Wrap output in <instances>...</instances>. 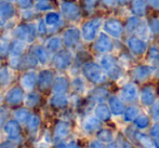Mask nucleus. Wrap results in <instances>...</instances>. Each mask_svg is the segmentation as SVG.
Instances as JSON below:
<instances>
[{"instance_id": "1", "label": "nucleus", "mask_w": 159, "mask_h": 148, "mask_svg": "<svg viewBox=\"0 0 159 148\" xmlns=\"http://www.w3.org/2000/svg\"><path fill=\"white\" fill-rule=\"evenodd\" d=\"M100 66L111 79L118 80L122 77V68L118 64V61L111 55H104L101 59Z\"/></svg>"}, {"instance_id": "2", "label": "nucleus", "mask_w": 159, "mask_h": 148, "mask_svg": "<svg viewBox=\"0 0 159 148\" xmlns=\"http://www.w3.org/2000/svg\"><path fill=\"white\" fill-rule=\"evenodd\" d=\"M84 74L91 82L95 84H102L107 81L105 71L96 63H87L84 67Z\"/></svg>"}, {"instance_id": "3", "label": "nucleus", "mask_w": 159, "mask_h": 148, "mask_svg": "<svg viewBox=\"0 0 159 148\" xmlns=\"http://www.w3.org/2000/svg\"><path fill=\"white\" fill-rule=\"evenodd\" d=\"M102 24L103 21L100 17H96V19H93L91 21L87 22L84 25V27H82V37H84V39L86 41H92V40H94L98 33V29L102 26Z\"/></svg>"}, {"instance_id": "4", "label": "nucleus", "mask_w": 159, "mask_h": 148, "mask_svg": "<svg viewBox=\"0 0 159 148\" xmlns=\"http://www.w3.org/2000/svg\"><path fill=\"white\" fill-rule=\"evenodd\" d=\"M104 30L105 34L109 37L120 39L125 31V26L121 23V21L117 19H109L104 23Z\"/></svg>"}, {"instance_id": "5", "label": "nucleus", "mask_w": 159, "mask_h": 148, "mask_svg": "<svg viewBox=\"0 0 159 148\" xmlns=\"http://www.w3.org/2000/svg\"><path fill=\"white\" fill-rule=\"evenodd\" d=\"M127 46L134 55H143L147 51V43L138 36H130L127 39Z\"/></svg>"}, {"instance_id": "6", "label": "nucleus", "mask_w": 159, "mask_h": 148, "mask_svg": "<svg viewBox=\"0 0 159 148\" xmlns=\"http://www.w3.org/2000/svg\"><path fill=\"white\" fill-rule=\"evenodd\" d=\"M114 48H115V44H114L113 40L111 39V37L105 33H101L94 43L95 51H98V53L105 54V53L111 52Z\"/></svg>"}, {"instance_id": "7", "label": "nucleus", "mask_w": 159, "mask_h": 148, "mask_svg": "<svg viewBox=\"0 0 159 148\" xmlns=\"http://www.w3.org/2000/svg\"><path fill=\"white\" fill-rule=\"evenodd\" d=\"M120 96H121V100L127 103L134 102L139 96L138 87L135 86V83H132V82L125 84L120 90Z\"/></svg>"}, {"instance_id": "8", "label": "nucleus", "mask_w": 159, "mask_h": 148, "mask_svg": "<svg viewBox=\"0 0 159 148\" xmlns=\"http://www.w3.org/2000/svg\"><path fill=\"white\" fill-rule=\"evenodd\" d=\"M153 75V68L147 65H139L132 70L133 79L138 82H144Z\"/></svg>"}, {"instance_id": "9", "label": "nucleus", "mask_w": 159, "mask_h": 148, "mask_svg": "<svg viewBox=\"0 0 159 148\" xmlns=\"http://www.w3.org/2000/svg\"><path fill=\"white\" fill-rule=\"evenodd\" d=\"M108 105H109V110L114 116H121L124 115L125 110H126V106L125 103L122 102L121 98L118 96L113 95L108 97Z\"/></svg>"}, {"instance_id": "10", "label": "nucleus", "mask_w": 159, "mask_h": 148, "mask_svg": "<svg viewBox=\"0 0 159 148\" xmlns=\"http://www.w3.org/2000/svg\"><path fill=\"white\" fill-rule=\"evenodd\" d=\"M141 103L144 106H152L156 101V91L153 86H145L141 91Z\"/></svg>"}, {"instance_id": "11", "label": "nucleus", "mask_w": 159, "mask_h": 148, "mask_svg": "<svg viewBox=\"0 0 159 148\" xmlns=\"http://www.w3.org/2000/svg\"><path fill=\"white\" fill-rule=\"evenodd\" d=\"M147 0H133V3L131 7V12L133 15L139 17H142L145 15L147 10Z\"/></svg>"}, {"instance_id": "12", "label": "nucleus", "mask_w": 159, "mask_h": 148, "mask_svg": "<svg viewBox=\"0 0 159 148\" xmlns=\"http://www.w3.org/2000/svg\"><path fill=\"white\" fill-rule=\"evenodd\" d=\"M95 117L98 119L100 121H107L111 119V113L109 110V107L106 104H98L95 107Z\"/></svg>"}, {"instance_id": "13", "label": "nucleus", "mask_w": 159, "mask_h": 148, "mask_svg": "<svg viewBox=\"0 0 159 148\" xmlns=\"http://www.w3.org/2000/svg\"><path fill=\"white\" fill-rule=\"evenodd\" d=\"M134 134V140L139 143L143 148H153L154 147V142L152 141V138L149 136H147L146 134L141 133V132H135Z\"/></svg>"}, {"instance_id": "14", "label": "nucleus", "mask_w": 159, "mask_h": 148, "mask_svg": "<svg viewBox=\"0 0 159 148\" xmlns=\"http://www.w3.org/2000/svg\"><path fill=\"white\" fill-rule=\"evenodd\" d=\"M142 23L141 21V17L135 16V15H132L129 19L127 20L126 26H125V30L128 31L129 34L135 33V30L138 29V27L140 26V24Z\"/></svg>"}, {"instance_id": "15", "label": "nucleus", "mask_w": 159, "mask_h": 148, "mask_svg": "<svg viewBox=\"0 0 159 148\" xmlns=\"http://www.w3.org/2000/svg\"><path fill=\"white\" fill-rule=\"evenodd\" d=\"M114 132L109 129H102L98 132V142L104 143V144H108V143L114 141Z\"/></svg>"}, {"instance_id": "16", "label": "nucleus", "mask_w": 159, "mask_h": 148, "mask_svg": "<svg viewBox=\"0 0 159 148\" xmlns=\"http://www.w3.org/2000/svg\"><path fill=\"white\" fill-rule=\"evenodd\" d=\"M100 124H101V121L96 117H89L84 121V128L88 132H94L100 128Z\"/></svg>"}, {"instance_id": "17", "label": "nucleus", "mask_w": 159, "mask_h": 148, "mask_svg": "<svg viewBox=\"0 0 159 148\" xmlns=\"http://www.w3.org/2000/svg\"><path fill=\"white\" fill-rule=\"evenodd\" d=\"M139 116V108L135 106H130L125 110L124 113V120L126 122H131Z\"/></svg>"}, {"instance_id": "18", "label": "nucleus", "mask_w": 159, "mask_h": 148, "mask_svg": "<svg viewBox=\"0 0 159 148\" xmlns=\"http://www.w3.org/2000/svg\"><path fill=\"white\" fill-rule=\"evenodd\" d=\"M133 121H134V125H135L139 130H144V129H146V128H148L149 122H151L149 118L145 115L138 116Z\"/></svg>"}, {"instance_id": "19", "label": "nucleus", "mask_w": 159, "mask_h": 148, "mask_svg": "<svg viewBox=\"0 0 159 148\" xmlns=\"http://www.w3.org/2000/svg\"><path fill=\"white\" fill-rule=\"evenodd\" d=\"M67 42L68 43H74V42H77V40L79 39V31L76 28H73V29H69L67 31Z\"/></svg>"}, {"instance_id": "20", "label": "nucleus", "mask_w": 159, "mask_h": 148, "mask_svg": "<svg viewBox=\"0 0 159 148\" xmlns=\"http://www.w3.org/2000/svg\"><path fill=\"white\" fill-rule=\"evenodd\" d=\"M109 97V94H108V91L103 88H100V89H96L95 90V93H94V98L98 102H102V101L106 100V98Z\"/></svg>"}, {"instance_id": "21", "label": "nucleus", "mask_w": 159, "mask_h": 148, "mask_svg": "<svg viewBox=\"0 0 159 148\" xmlns=\"http://www.w3.org/2000/svg\"><path fill=\"white\" fill-rule=\"evenodd\" d=\"M149 27L153 34L159 35V19L158 17H152L149 20Z\"/></svg>"}, {"instance_id": "22", "label": "nucleus", "mask_w": 159, "mask_h": 148, "mask_svg": "<svg viewBox=\"0 0 159 148\" xmlns=\"http://www.w3.org/2000/svg\"><path fill=\"white\" fill-rule=\"evenodd\" d=\"M148 55L151 57V60L159 62V48L156 46H153L148 49Z\"/></svg>"}, {"instance_id": "23", "label": "nucleus", "mask_w": 159, "mask_h": 148, "mask_svg": "<svg viewBox=\"0 0 159 148\" xmlns=\"http://www.w3.org/2000/svg\"><path fill=\"white\" fill-rule=\"evenodd\" d=\"M152 117L156 122L159 121V101H155V103L152 105Z\"/></svg>"}, {"instance_id": "24", "label": "nucleus", "mask_w": 159, "mask_h": 148, "mask_svg": "<svg viewBox=\"0 0 159 148\" xmlns=\"http://www.w3.org/2000/svg\"><path fill=\"white\" fill-rule=\"evenodd\" d=\"M151 136L154 138H159V121L156 122L151 129Z\"/></svg>"}, {"instance_id": "25", "label": "nucleus", "mask_w": 159, "mask_h": 148, "mask_svg": "<svg viewBox=\"0 0 159 148\" xmlns=\"http://www.w3.org/2000/svg\"><path fill=\"white\" fill-rule=\"evenodd\" d=\"M98 2V0H84V4H86L87 9H93Z\"/></svg>"}, {"instance_id": "26", "label": "nucleus", "mask_w": 159, "mask_h": 148, "mask_svg": "<svg viewBox=\"0 0 159 148\" xmlns=\"http://www.w3.org/2000/svg\"><path fill=\"white\" fill-rule=\"evenodd\" d=\"M102 1V3L104 4V6L108 7V8H113V7H115L116 4V0H101Z\"/></svg>"}, {"instance_id": "27", "label": "nucleus", "mask_w": 159, "mask_h": 148, "mask_svg": "<svg viewBox=\"0 0 159 148\" xmlns=\"http://www.w3.org/2000/svg\"><path fill=\"white\" fill-rule=\"evenodd\" d=\"M147 3L153 7L154 9L159 10V0H147Z\"/></svg>"}, {"instance_id": "28", "label": "nucleus", "mask_w": 159, "mask_h": 148, "mask_svg": "<svg viewBox=\"0 0 159 148\" xmlns=\"http://www.w3.org/2000/svg\"><path fill=\"white\" fill-rule=\"evenodd\" d=\"M90 148H105L104 146H103V144L101 142H92L90 145Z\"/></svg>"}, {"instance_id": "29", "label": "nucleus", "mask_w": 159, "mask_h": 148, "mask_svg": "<svg viewBox=\"0 0 159 148\" xmlns=\"http://www.w3.org/2000/svg\"><path fill=\"white\" fill-rule=\"evenodd\" d=\"M119 148H134V147L132 146V145L130 144V143H128V142H122Z\"/></svg>"}, {"instance_id": "30", "label": "nucleus", "mask_w": 159, "mask_h": 148, "mask_svg": "<svg viewBox=\"0 0 159 148\" xmlns=\"http://www.w3.org/2000/svg\"><path fill=\"white\" fill-rule=\"evenodd\" d=\"M132 0H116V3L117 4H120V6H125V4L129 3V2H131Z\"/></svg>"}, {"instance_id": "31", "label": "nucleus", "mask_w": 159, "mask_h": 148, "mask_svg": "<svg viewBox=\"0 0 159 148\" xmlns=\"http://www.w3.org/2000/svg\"><path fill=\"white\" fill-rule=\"evenodd\" d=\"M120 146L118 145V143H116V142H111V143H108V146H107V148H119Z\"/></svg>"}, {"instance_id": "32", "label": "nucleus", "mask_w": 159, "mask_h": 148, "mask_svg": "<svg viewBox=\"0 0 159 148\" xmlns=\"http://www.w3.org/2000/svg\"><path fill=\"white\" fill-rule=\"evenodd\" d=\"M154 146L156 148H159V138H155V142H154Z\"/></svg>"}, {"instance_id": "33", "label": "nucleus", "mask_w": 159, "mask_h": 148, "mask_svg": "<svg viewBox=\"0 0 159 148\" xmlns=\"http://www.w3.org/2000/svg\"><path fill=\"white\" fill-rule=\"evenodd\" d=\"M153 74L156 76V77H159V67L156 69V70H154V69H153Z\"/></svg>"}]
</instances>
